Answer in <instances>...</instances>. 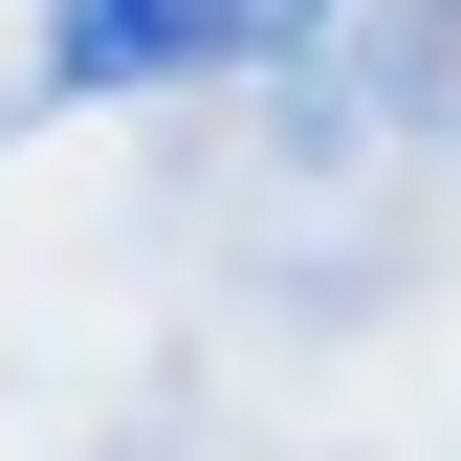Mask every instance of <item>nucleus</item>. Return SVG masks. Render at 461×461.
Masks as SVG:
<instances>
[{
    "label": "nucleus",
    "mask_w": 461,
    "mask_h": 461,
    "mask_svg": "<svg viewBox=\"0 0 461 461\" xmlns=\"http://www.w3.org/2000/svg\"><path fill=\"white\" fill-rule=\"evenodd\" d=\"M308 23H330V0H264V44H308Z\"/></svg>",
    "instance_id": "obj_2"
},
{
    "label": "nucleus",
    "mask_w": 461,
    "mask_h": 461,
    "mask_svg": "<svg viewBox=\"0 0 461 461\" xmlns=\"http://www.w3.org/2000/svg\"><path fill=\"white\" fill-rule=\"evenodd\" d=\"M242 44H264V0H67L44 67L67 88H176V67H242Z\"/></svg>",
    "instance_id": "obj_1"
}]
</instances>
